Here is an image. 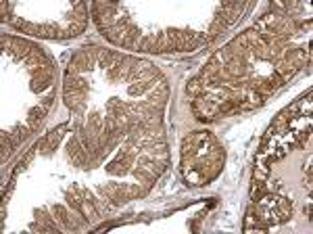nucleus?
Segmentation results:
<instances>
[{
	"instance_id": "2",
	"label": "nucleus",
	"mask_w": 313,
	"mask_h": 234,
	"mask_svg": "<svg viewBox=\"0 0 313 234\" xmlns=\"http://www.w3.org/2000/svg\"><path fill=\"white\" fill-rule=\"evenodd\" d=\"M67 130V124H63V126H59L57 130H52V132H48L46 136L38 142L40 144V148H42V153H52V150L57 148V144H59V140H61V136H63V132Z\"/></svg>"
},
{
	"instance_id": "5",
	"label": "nucleus",
	"mask_w": 313,
	"mask_h": 234,
	"mask_svg": "<svg viewBox=\"0 0 313 234\" xmlns=\"http://www.w3.org/2000/svg\"><path fill=\"white\" fill-rule=\"evenodd\" d=\"M273 71L278 73V75H282V80L284 82H288V80H292L294 75H297L299 73V69H297V67H294V65H290L288 61H278L276 65H273Z\"/></svg>"
},
{
	"instance_id": "10",
	"label": "nucleus",
	"mask_w": 313,
	"mask_h": 234,
	"mask_svg": "<svg viewBox=\"0 0 313 234\" xmlns=\"http://www.w3.org/2000/svg\"><path fill=\"white\" fill-rule=\"evenodd\" d=\"M107 80L109 82H121V67H111V69H107Z\"/></svg>"
},
{
	"instance_id": "7",
	"label": "nucleus",
	"mask_w": 313,
	"mask_h": 234,
	"mask_svg": "<svg viewBox=\"0 0 313 234\" xmlns=\"http://www.w3.org/2000/svg\"><path fill=\"white\" fill-rule=\"evenodd\" d=\"M0 148H3V155H0V159L7 161V159L13 155V148H15V142H13V138H11L9 132H3V134H0Z\"/></svg>"
},
{
	"instance_id": "4",
	"label": "nucleus",
	"mask_w": 313,
	"mask_h": 234,
	"mask_svg": "<svg viewBox=\"0 0 313 234\" xmlns=\"http://www.w3.org/2000/svg\"><path fill=\"white\" fill-rule=\"evenodd\" d=\"M292 201L288 199H276V215L280 222H288L292 217Z\"/></svg>"
},
{
	"instance_id": "9",
	"label": "nucleus",
	"mask_w": 313,
	"mask_h": 234,
	"mask_svg": "<svg viewBox=\"0 0 313 234\" xmlns=\"http://www.w3.org/2000/svg\"><path fill=\"white\" fill-rule=\"evenodd\" d=\"M186 92H188L190 96H192V98H197V96L207 94V86L203 84V80H201V77H194V80H190V82H188Z\"/></svg>"
},
{
	"instance_id": "6",
	"label": "nucleus",
	"mask_w": 313,
	"mask_h": 234,
	"mask_svg": "<svg viewBox=\"0 0 313 234\" xmlns=\"http://www.w3.org/2000/svg\"><path fill=\"white\" fill-rule=\"evenodd\" d=\"M9 134H11L15 146H19L21 142H25L29 138V134H33V132L29 130V126H15L13 130H9Z\"/></svg>"
},
{
	"instance_id": "8",
	"label": "nucleus",
	"mask_w": 313,
	"mask_h": 234,
	"mask_svg": "<svg viewBox=\"0 0 313 234\" xmlns=\"http://www.w3.org/2000/svg\"><path fill=\"white\" fill-rule=\"evenodd\" d=\"M86 128H88L92 134H100V132H102V128H104V117H102L100 113L92 111V113L88 115V122H86Z\"/></svg>"
},
{
	"instance_id": "1",
	"label": "nucleus",
	"mask_w": 313,
	"mask_h": 234,
	"mask_svg": "<svg viewBox=\"0 0 313 234\" xmlns=\"http://www.w3.org/2000/svg\"><path fill=\"white\" fill-rule=\"evenodd\" d=\"M67 155H69V159H71L77 167H84V170H88V153H86L84 144L80 142L77 134L69 138V142H67Z\"/></svg>"
},
{
	"instance_id": "3",
	"label": "nucleus",
	"mask_w": 313,
	"mask_h": 234,
	"mask_svg": "<svg viewBox=\"0 0 313 234\" xmlns=\"http://www.w3.org/2000/svg\"><path fill=\"white\" fill-rule=\"evenodd\" d=\"M46 113H48V109H46L44 105H38V107L29 109V113H27V126H29V130H31L33 134L40 130V126H42V122H44Z\"/></svg>"
},
{
	"instance_id": "11",
	"label": "nucleus",
	"mask_w": 313,
	"mask_h": 234,
	"mask_svg": "<svg viewBox=\"0 0 313 234\" xmlns=\"http://www.w3.org/2000/svg\"><path fill=\"white\" fill-rule=\"evenodd\" d=\"M52 103H55V94H46V96L42 98V105H44L46 109H50V107H52Z\"/></svg>"
}]
</instances>
